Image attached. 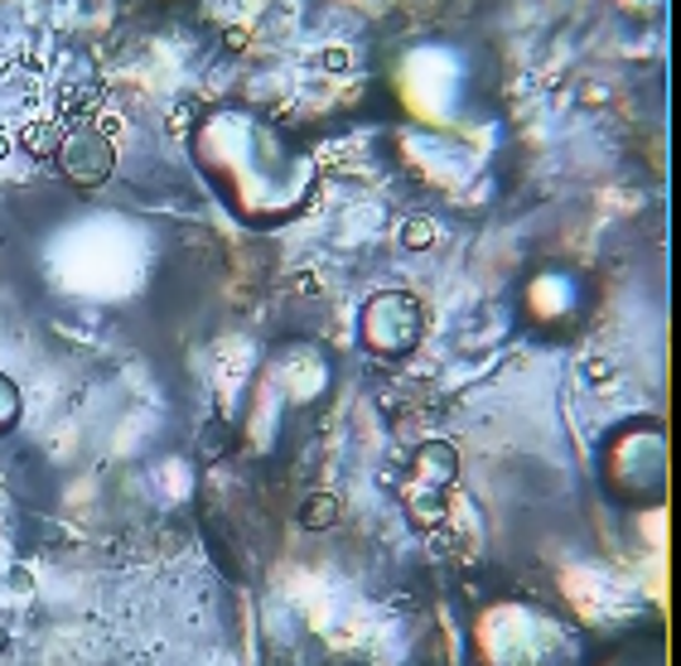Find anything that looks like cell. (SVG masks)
Masks as SVG:
<instances>
[{
  "mask_svg": "<svg viewBox=\"0 0 681 666\" xmlns=\"http://www.w3.org/2000/svg\"><path fill=\"white\" fill-rule=\"evenodd\" d=\"M454 478H460V459H454V450L444 440H430V444L416 450V459H411V488H406V498L430 493L436 503H444V493L454 488Z\"/></svg>",
  "mask_w": 681,
  "mask_h": 666,
  "instance_id": "3",
  "label": "cell"
},
{
  "mask_svg": "<svg viewBox=\"0 0 681 666\" xmlns=\"http://www.w3.org/2000/svg\"><path fill=\"white\" fill-rule=\"evenodd\" d=\"M406 242H411V246H421V242H430V228H421V222H416V228H411V232H406Z\"/></svg>",
  "mask_w": 681,
  "mask_h": 666,
  "instance_id": "7",
  "label": "cell"
},
{
  "mask_svg": "<svg viewBox=\"0 0 681 666\" xmlns=\"http://www.w3.org/2000/svg\"><path fill=\"white\" fill-rule=\"evenodd\" d=\"M15 411H20V391H15V382H6V377H0V430H10Z\"/></svg>",
  "mask_w": 681,
  "mask_h": 666,
  "instance_id": "6",
  "label": "cell"
},
{
  "mask_svg": "<svg viewBox=\"0 0 681 666\" xmlns=\"http://www.w3.org/2000/svg\"><path fill=\"white\" fill-rule=\"evenodd\" d=\"M300 521H305L310 531H329L334 521H338V503H334V498H324V493H319V498H310L305 507H300Z\"/></svg>",
  "mask_w": 681,
  "mask_h": 666,
  "instance_id": "5",
  "label": "cell"
},
{
  "mask_svg": "<svg viewBox=\"0 0 681 666\" xmlns=\"http://www.w3.org/2000/svg\"><path fill=\"white\" fill-rule=\"evenodd\" d=\"M63 169V179L77 189H97V184H107L112 179V169H116V150H112V140L102 136L97 126H87V121H77L63 130V146H59V160Z\"/></svg>",
  "mask_w": 681,
  "mask_h": 666,
  "instance_id": "2",
  "label": "cell"
},
{
  "mask_svg": "<svg viewBox=\"0 0 681 666\" xmlns=\"http://www.w3.org/2000/svg\"><path fill=\"white\" fill-rule=\"evenodd\" d=\"M20 146H24V155H34V160H59L63 126H54V121H34V126H24Z\"/></svg>",
  "mask_w": 681,
  "mask_h": 666,
  "instance_id": "4",
  "label": "cell"
},
{
  "mask_svg": "<svg viewBox=\"0 0 681 666\" xmlns=\"http://www.w3.org/2000/svg\"><path fill=\"white\" fill-rule=\"evenodd\" d=\"M421 329H426V315H421V305H416V295H406V290H387L363 309V334H368V343L377 352L416 348Z\"/></svg>",
  "mask_w": 681,
  "mask_h": 666,
  "instance_id": "1",
  "label": "cell"
}]
</instances>
